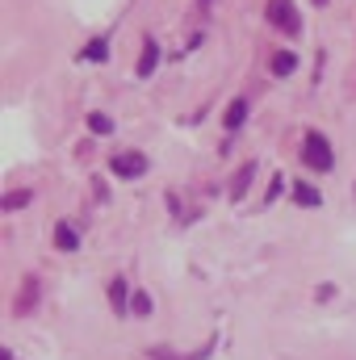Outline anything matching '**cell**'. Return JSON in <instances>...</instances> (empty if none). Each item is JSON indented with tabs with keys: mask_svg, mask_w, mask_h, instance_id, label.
<instances>
[{
	"mask_svg": "<svg viewBox=\"0 0 356 360\" xmlns=\"http://www.w3.org/2000/svg\"><path fill=\"white\" fill-rule=\"evenodd\" d=\"M84 55L96 59V63H101V59H109V42H105V38H92L89 46H84Z\"/></svg>",
	"mask_w": 356,
	"mask_h": 360,
	"instance_id": "cell-14",
	"label": "cell"
},
{
	"mask_svg": "<svg viewBox=\"0 0 356 360\" xmlns=\"http://www.w3.org/2000/svg\"><path fill=\"white\" fill-rule=\"evenodd\" d=\"M130 314L134 319H151V293H134L130 297Z\"/></svg>",
	"mask_w": 356,
	"mask_h": 360,
	"instance_id": "cell-11",
	"label": "cell"
},
{
	"mask_svg": "<svg viewBox=\"0 0 356 360\" xmlns=\"http://www.w3.org/2000/svg\"><path fill=\"white\" fill-rule=\"evenodd\" d=\"M109 306H113L117 314H130V297H126V281H122V276L109 281Z\"/></svg>",
	"mask_w": 356,
	"mask_h": 360,
	"instance_id": "cell-5",
	"label": "cell"
},
{
	"mask_svg": "<svg viewBox=\"0 0 356 360\" xmlns=\"http://www.w3.org/2000/svg\"><path fill=\"white\" fill-rule=\"evenodd\" d=\"M113 176L117 180H134V176H143L147 172V160L143 155H134V151H126V155H113Z\"/></svg>",
	"mask_w": 356,
	"mask_h": 360,
	"instance_id": "cell-4",
	"label": "cell"
},
{
	"mask_svg": "<svg viewBox=\"0 0 356 360\" xmlns=\"http://www.w3.org/2000/svg\"><path fill=\"white\" fill-rule=\"evenodd\" d=\"M55 243H59V252H76V248H80V239H76V231H72L68 222L55 226Z\"/></svg>",
	"mask_w": 356,
	"mask_h": 360,
	"instance_id": "cell-10",
	"label": "cell"
},
{
	"mask_svg": "<svg viewBox=\"0 0 356 360\" xmlns=\"http://www.w3.org/2000/svg\"><path fill=\"white\" fill-rule=\"evenodd\" d=\"M243 117H248V101H243V96H235V101L227 105V117H222V122H227V130H239V126H243Z\"/></svg>",
	"mask_w": 356,
	"mask_h": 360,
	"instance_id": "cell-7",
	"label": "cell"
},
{
	"mask_svg": "<svg viewBox=\"0 0 356 360\" xmlns=\"http://www.w3.org/2000/svg\"><path fill=\"white\" fill-rule=\"evenodd\" d=\"M210 348H214V344H210ZM210 348H201L197 356H177V352H164V348H147V356L151 360H205L210 356Z\"/></svg>",
	"mask_w": 356,
	"mask_h": 360,
	"instance_id": "cell-12",
	"label": "cell"
},
{
	"mask_svg": "<svg viewBox=\"0 0 356 360\" xmlns=\"http://www.w3.org/2000/svg\"><path fill=\"white\" fill-rule=\"evenodd\" d=\"M268 21L276 25V30H285L289 38L302 30V17H298V8H293V0H268Z\"/></svg>",
	"mask_w": 356,
	"mask_h": 360,
	"instance_id": "cell-2",
	"label": "cell"
},
{
	"mask_svg": "<svg viewBox=\"0 0 356 360\" xmlns=\"http://www.w3.org/2000/svg\"><path fill=\"white\" fill-rule=\"evenodd\" d=\"M302 160H306V168H314V172H327V168L336 164V155H331V143H327L323 134H306Z\"/></svg>",
	"mask_w": 356,
	"mask_h": 360,
	"instance_id": "cell-1",
	"label": "cell"
},
{
	"mask_svg": "<svg viewBox=\"0 0 356 360\" xmlns=\"http://www.w3.org/2000/svg\"><path fill=\"white\" fill-rule=\"evenodd\" d=\"M89 130L92 134H109V130H113V117H105V113H89Z\"/></svg>",
	"mask_w": 356,
	"mask_h": 360,
	"instance_id": "cell-15",
	"label": "cell"
},
{
	"mask_svg": "<svg viewBox=\"0 0 356 360\" xmlns=\"http://www.w3.org/2000/svg\"><path fill=\"white\" fill-rule=\"evenodd\" d=\"M314 4H323V0H314Z\"/></svg>",
	"mask_w": 356,
	"mask_h": 360,
	"instance_id": "cell-17",
	"label": "cell"
},
{
	"mask_svg": "<svg viewBox=\"0 0 356 360\" xmlns=\"http://www.w3.org/2000/svg\"><path fill=\"white\" fill-rule=\"evenodd\" d=\"M293 68H298V55L293 51H276L272 55V76H289Z\"/></svg>",
	"mask_w": 356,
	"mask_h": 360,
	"instance_id": "cell-9",
	"label": "cell"
},
{
	"mask_svg": "<svg viewBox=\"0 0 356 360\" xmlns=\"http://www.w3.org/2000/svg\"><path fill=\"white\" fill-rule=\"evenodd\" d=\"M155 63H160V42H151V38H147V46H143V59H139V68H134V72L147 80V76L155 72Z\"/></svg>",
	"mask_w": 356,
	"mask_h": 360,
	"instance_id": "cell-6",
	"label": "cell"
},
{
	"mask_svg": "<svg viewBox=\"0 0 356 360\" xmlns=\"http://www.w3.org/2000/svg\"><path fill=\"white\" fill-rule=\"evenodd\" d=\"M256 176V164H243L239 172H235V184H231V201H239L243 193H248V180Z\"/></svg>",
	"mask_w": 356,
	"mask_h": 360,
	"instance_id": "cell-8",
	"label": "cell"
},
{
	"mask_svg": "<svg viewBox=\"0 0 356 360\" xmlns=\"http://www.w3.org/2000/svg\"><path fill=\"white\" fill-rule=\"evenodd\" d=\"M25 201H30V193H8V197H4V210H21Z\"/></svg>",
	"mask_w": 356,
	"mask_h": 360,
	"instance_id": "cell-16",
	"label": "cell"
},
{
	"mask_svg": "<svg viewBox=\"0 0 356 360\" xmlns=\"http://www.w3.org/2000/svg\"><path fill=\"white\" fill-rule=\"evenodd\" d=\"M38 293H42V281H38V276H25V281H21V293L13 297V314H17V319L34 314V306H38Z\"/></svg>",
	"mask_w": 356,
	"mask_h": 360,
	"instance_id": "cell-3",
	"label": "cell"
},
{
	"mask_svg": "<svg viewBox=\"0 0 356 360\" xmlns=\"http://www.w3.org/2000/svg\"><path fill=\"white\" fill-rule=\"evenodd\" d=\"M293 201H298V205H319L323 197H319V188H310V184H298V188H293Z\"/></svg>",
	"mask_w": 356,
	"mask_h": 360,
	"instance_id": "cell-13",
	"label": "cell"
}]
</instances>
